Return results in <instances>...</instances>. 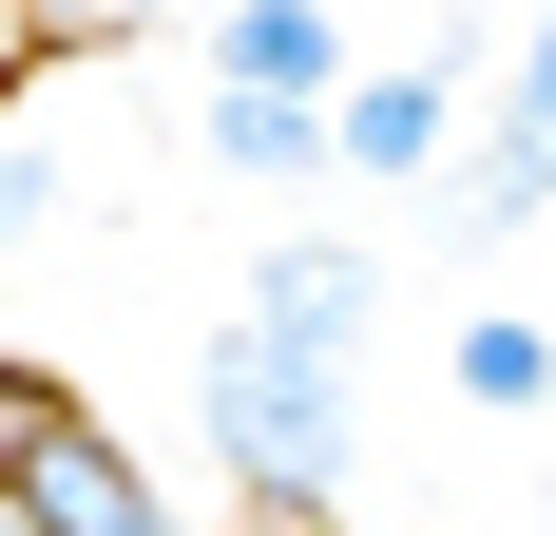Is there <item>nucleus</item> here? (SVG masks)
Returning <instances> with one entry per match:
<instances>
[{"label":"nucleus","instance_id":"obj_1","mask_svg":"<svg viewBox=\"0 0 556 536\" xmlns=\"http://www.w3.org/2000/svg\"><path fill=\"white\" fill-rule=\"evenodd\" d=\"M365 326H384V250L365 230H269L250 307L192 345V441L212 480H250L269 536L345 518V460H365Z\"/></svg>","mask_w":556,"mask_h":536},{"label":"nucleus","instance_id":"obj_2","mask_svg":"<svg viewBox=\"0 0 556 536\" xmlns=\"http://www.w3.org/2000/svg\"><path fill=\"white\" fill-rule=\"evenodd\" d=\"M0 498H20L39 536H212L154 460H135V441L97 422V403H39V422H20V460H0Z\"/></svg>","mask_w":556,"mask_h":536},{"label":"nucleus","instance_id":"obj_3","mask_svg":"<svg viewBox=\"0 0 556 536\" xmlns=\"http://www.w3.org/2000/svg\"><path fill=\"white\" fill-rule=\"evenodd\" d=\"M538 212H556V0L518 20L480 154H442V230H538Z\"/></svg>","mask_w":556,"mask_h":536},{"label":"nucleus","instance_id":"obj_4","mask_svg":"<svg viewBox=\"0 0 556 536\" xmlns=\"http://www.w3.org/2000/svg\"><path fill=\"white\" fill-rule=\"evenodd\" d=\"M192 58H212V97H345V77H365L327 0H212Z\"/></svg>","mask_w":556,"mask_h":536},{"label":"nucleus","instance_id":"obj_5","mask_svg":"<svg viewBox=\"0 0 556 536\" xmlns=\"http://www.w3.org/2000/svg\"><path fill=\"white\" fill-rule=\"evenodd\" d=\"M327 154L345 173H442L460 154V58H365L327 97Z\"/></svg>","mask_w":556,"mask_h":536},{"label":"nucleus","instance_id":"obj_6","mask_svg":"<svg viewBox=\"0 0 556 536\" xmlns=\"http://www.w3.org/2000/svg\"><path fill=\"white\" fill-rule=\"evenodd\" d=\"M192 154L288 192V173H327V97H192Z\"/></svg>","mask_w":556,"mask_h":536},{"label":"nucleus","instance_id":"obj_7","mask_svg":"<svg viewBox=\"0 0 556 536\" xmlns=\"http://www.w3.org/2000/svg\"><path fill=\"white\" fill-rule=\"evenodd\" d=\"M442 383L480 403V422H538V403H556V326H518V307H480V326H442Z\"/></svg>","mask_w":556,"mask_h":536},{"label":"nucleus","instance_id":"obj_8","mask_svg":"<svg viewBox=\"0 0 556 536\" xmlns=\"http://www.w3.org/2000/svg\"><path fill=\"white\" fill-rule=\"evenodd\" d=\"M154 20H173V0H20V39H77V58H97V39H154Z\"/></svg>","mask_w":556,"mask_h":536},{"label":"nucleus","instance_id":"obj_9","mask_svg":"<svg viewBox=\"0 0 556 536\" xmlns=\"http://www.w3.org/2000/svg\"><path fill=\"white\" fill-rule=\"evenodd\" d=\"M20 230H58V154H0V250Z\"/></svg>","mask_w":556,"mask_h":536},{"label":"nucleus","instance_id":"obj_10","mask_svg":"<svg viewBox=\"0 0 556 536\" xmlns=\"http://www.w3.org/2000/svg\"><path fill=\"white\" fill-rule=\"evenodd\" d=\"M20 77H39V39H20V0H0V97H20Z\"/></svg>","mask_w":556,"mask_h":536},{"label":"nucleus","instance_id":"obj_11","mask_svg":"<svg viewBox=\"0 0 556 536\" xmlns=\"http://www.w3.org/2000/svg\"><path fill=\"white\" fill-rule=\"evenodd\" d=\"M0 536H39V518H20V498H0Z\"/></svg>","mask_w":556,"mask_h":536}]
</instances>
